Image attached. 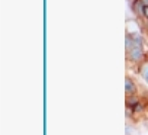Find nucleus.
Returning a JSON list of instances; mask_svg holds the SVG:
<instances>
[{"label":"nucleus","instance_id":"1","mask_svg":"<svg viewBox=\"0 0 148 135\" xmlns=\"http://www.w3.org/2000/svg\"><path fill=\"white\" fill-rule=\"evenodd\" d=\"M125 92H126V95H134L135 93V86H134V83L129 80V79H126L125 80Z\"/></svg>","mask_w":148,"mask_h":135},{"label":"nucleus","instance_id":"4","mask_svg":"<svg viewBox=\"0 0 148 135\" xmlns=\"http://www.w3.org/2000/svg\"><path fill=\"white\" fill-rule=\"evenodd\" d=\"M144 15L148 18V6H147V8H144Z\"/></svg>","mask_w":148,"mask_h":135},{"label":"nucleus","instance_id":"3","mask_svg":"<svg viewBox=\"0 0 148 135\" xmlns=\"http://www.w3.org/2000/svg\"><path fill=\"white\" fill-rule=\"evenodd\" d=\"M141 3H142L144 8H147V6H148V0H141Z\"/></svg>","mask_w":148,"mask_h":135},{"label":"nucleus","instance_id":"2","mask_svg":"<svg viewBox=\"0 0 148 135\" xmlns=\"http://www.w3.org/2000/svg\"><path fill=\"white\" fill-rule=\"evenodd\" d=\"M141 73H142V74H144V77H145V79L148 80V64H147V65H142V67H141Z\"/></svg>","mask_w":148,"mask_h":135}]
</instances>
